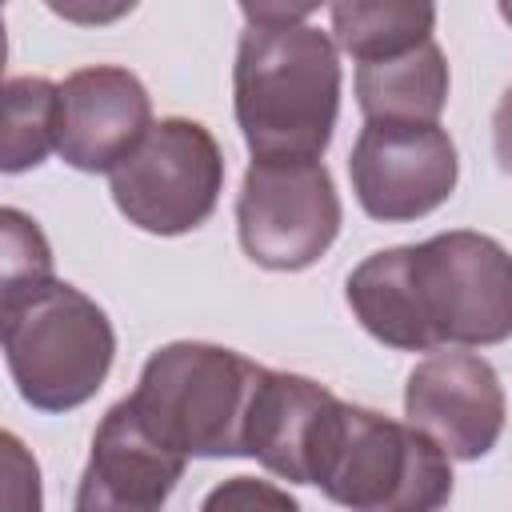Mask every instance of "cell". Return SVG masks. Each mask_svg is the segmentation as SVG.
<instances>
[{
    "mask_svg": "<svg viewBox=\"0 0 512 512\" xmlns=\"http://www.w3.org/2000/svg\"><path fill=\"white\" fill-rule=\"evenodd\" d=\"M232 108L252 160H320L340 116V48L308 24L312 4H240Z\"/></svg>",
    "mask_w": 512,
    "mask_h": 512,
    "instance_id": "1",
    "label": "cell"
},
{
    "mask_svg": "<svg viewBox=\"0 0 512 512\" xmlns=\"http://www.w3.org/2000/svg\"><path fill=\"white\" fill-rule=\"evenodd\" d=\"M264 372L268 368L236 348L172 340L144 360L128 404L144 428L184 460L248 456V412Z\"/></svg>",
    "mask_w": 512,
    "mask_h": 512,
    "instance_id": "2",
    "label": "cell"
},
{
    "mask_svg": "<svg viewBox=\"0 0 512 512\" xmlns=\"http://www.w3.org/2000/svg\"><path fill=\"white\" fill-rule=\"evenodd\" d=\"M0 344L20 400L36 412H72L88 404L116 360L108 312L68 280L4 300Z\"/></svg>",
    "mask_w": 512,
    "mask_h": 512,
    "instance_id": "3",
    "label": "cell"
},
{
    "mask_svg": "<svg viewBox=\"0 0 512 512\" xmlns=\"http://www.w3.org/2000/svg\"><path fill=\"white\" fill-rule=\"evenodd\" d=\"M316 488L352 512H440L452 464L420 428L344 404Z\"/></svg>",
    "mask_w": 512,
    "mask_h": 512,
    "instance_id": "4",
    "label": "cell"
},
{
    "mask_svg": "<svg viewBox=\"0 0 512 512\" xmlns=\"http://www.w3.org/2000/svg\"><path fill=\"white\" fill-rule=\"evenodd\" d=\"M408 276L428 352L488 348L512 336V252L484 232L408 244Z\"/></svg>",
    "mask_w": 512,
    "mask_h": 512,
    "instance_id": "5",
    "label": "cell"
},
{
    "mask_svg": "<svg viewBox=\"0 0 512 512\" xmlns=\"http://www.w3.org/2000/svg\"><path fill=\"white\" fill-rule=\"evenodd\" d=\"M112 200L128 224L152 236L200 228L224 192V152L216 136L188 116H168L108 172Z\"/></svg>",
    "mask_w": 512,
    "mask_h": 512,
    "instance_id": "6",
    "label": "cell"
},
{
    "mask_svg": "<svg viewBox=\"0 0 512 512\" xmlns=\"http://www.w3.org/2000/svg\"><path fill=\"white\" fill-rule=\"evenodd\" d=\"M340 192L324 160H252L236 196V236L252 264L300 272L340 236Z\"/></svg>",
    "mask_w": 512,
    "mask_h": 512,
    "instance_id": "7",
    "label": "cell"
},
{
    "mask_svg": "<svg viewBox=\"0 0 512 512\" xmlns=\"http://www.w3.org/2000/svg\"><path fill=\"white\" fill-rule=\"evenodd\" d=\"M348 176L372 220L404 224L436 212L456 192L460 160L440 124L364 120L348 156Z\"/></svg>",
    "mask_w": 512,
    "mask_h": 512,
    "instance_id": "8",
    "label": "cell"
},
{
    "mask_svg": "<svg viewBox=\"0 0 512 512\" xmlns=\"http://www.w3.org/2000/svg\"><path fill=\"white\" fill-rule=\"evenodd\" d=\"M404 416L448 460H480L504 432L508 400L496 368L484 356L440 348L408 372Z\"/></svg>",
    "mask_w": 512,
    "mask_h": 512,
    "instance_id": "9",
    "label": "cell"
},
{
    "mask_svg": "<svg viewBox=\"0 0 512 512\" xmlns=\"http://www.w3.org/2000/svg\"><path fill=\"white\" fill-rule=\"evenodd\" d=\"M152 132V100L136 72L92 64L60 84V160L76 172H112Z\"/></svg>",
    "mask_w": 512,
    "mask_h": 512,
    "instance_id": "10",
    "label": "cell"
},
{
    "mask_svg": "<svg viewBox=\"0 0 512 512\" xmlns=\"http://www.w3.org/2000/svg\"><path fill=\"white\" fill-rule=\"evenodd\" d=\"M184 456L164 448L128 396L112 404L92 436L72 512H160L184 476Z\"/></svg>",
    "mask_w": 512,
    "mask_h": 512,
    "instance_id": "11",
    "label": "cell"
},
{
    "mask_svg": "<svg viewBox=\"0 0 512 512\" xmlns=\"http://www.w3.org/2000/svg\"><path fill=\"white\" fill-rule=\"evenodd\" d=\"M344 400L296 372H264L248 412V456L288 484H316Z\"/></svg>",
    "mask_w": 512,
    "mask_h": 512,
    "instance_id": "12",
    "label": "cell"
},
{
    "mask_svg": "<svg viewBox=\"0 0 512 512\" xmlns=\"http://www.w3.org/2000/svg\"><path fill=\"white\" fill-rule=\"evenodd\" d=\"M356 104L364 120L440 124L448 104V60L436 40L376 64H356Z\"/></svg>",
    "mask_w": 512,
    "mask_h": 512,
    "instance_id": "13",
    "label": "cell"
},
{
    "mask_svg": "<svg viewBox=\"0 0 512 512\" xmlns=\"http://www.w3.org/2000/svg\"><path fill=\"white\" fill-rule=\"evenodd\" d=\"M332 40L340 52H348L356 64H376L404 56L432 40L436 8L432 4H364V0H340L328 8Z\"/></svg>",
    "mask_w": 512,
    "mask_h": 512,
    "instance_id": "14",
    "label": "cell"
},
{
    "mask_svg": "<svg viewBox=\"0 0 512 512\" xmlns=\"http://www.w3.org/2000/svg\"><path fill=\"white\" fill-rule=\"evenodd\" d=\"M60 148V84L44 76H12L4 84V152L8 176L28 172Z\"/></svg>",
    "mask_w": 512,
    "mask_h": 512,
    "instance_id": "15",
    "label": "cell"
},
{
    "mask_svg": "<svg viewBox=\"0 0 512 512\" xmlns=\"http://www.w3.org/2000/svg\"><path fill=\"white\" fill-rule=\"evenodd\" d=\"M0 240H4L0 304L20 300L28 292H40L56 280L52 276V248H48V240L32 216H24L20 208H0Z\"/></svg>",
    "mask_w": 512,
    "mask_h": 512,
    "instance_id": "16",
    "label": "cell"
},
{
    "mask_svg": "<svg viewBox=\"0 0 512 512\" xmlns=\"http://www.w3.org/2000/svg\"><path fill=\"white\" fill-rule=\"evenodd\" d=\"M200 512H300V504L276 488L272 480H256V476H228L224 484H216Z\"/></svg>",
    "mask_w": 512,
    "mask_h": 512,
    "instance_id": "17",
    "label": "cell"
},
{
    "mask_svg": "<svg viewBox=\"0 0 512 512\" xmlns=\"http://www.w3.org/2000/svg\"><path fill=\"white\" fill-rule=\"evenodd\" d=\"M0 464H4V512H44L40 468L16 432L0 436Z\"/></svg>",
    "mask_w": 512,
    "mask_h": 512,
    "instance_id": "18",
    "label": "cell"
},
{
    "mask_svg": "<svg viewBox=\"0 0 512 512\" xmlns=\"http://www.w3.org/2000/svg\"><path fill=\"white\" fill-rule=\"evenodd\" d=\"M492 152H496L500 172L512 176V84L504 88V96L492 112Z\"/></svg>",
    "mask_w": 512,
    "mask_h": 512,
    "instance_id": "19",
    "label": "cell"
}]
</instances>
